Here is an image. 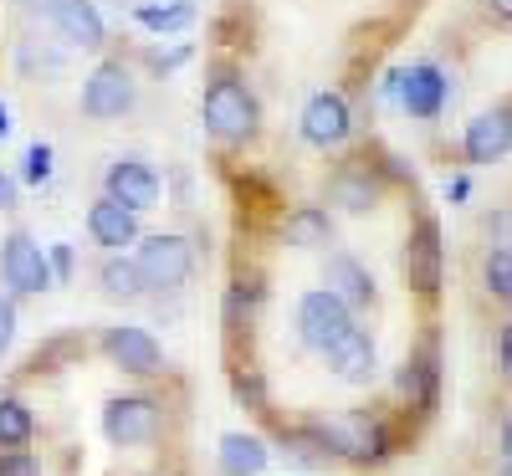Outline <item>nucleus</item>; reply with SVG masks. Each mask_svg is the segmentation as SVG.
<instances>
[{"mask_svg": "<svg viewBox=\"0 0 512 476\" xmlns=\"http://www.w3.org/2000/svg\"><path fill=\"white\" fill-rule=\"evenodd\" d=\"M52 26L62 31V41H72V47H82V52H98L108 41L93 0H52Z\"/></svg>", "mask_w": 512, "mask_h": 476, "instance_id": "obj_13", "label": "nucleus"}, {"mask_svg": "<svg viewBox=\"0 0 512 476\" xmlns=\"http://www.w3.org/2000/svg\"><path fill=\"white\" fill-rule=\"evenodd\" d=\"M318 446L333 451V456H344V461H384L390 456V436H384V425L369 415V410H344V415H333L323 430H318Z\"/></svg>", "mask_w": 512, "mask_h": 476, "instance_id": "obj_1", "label": "nucleus"}, {"mask_svg": "<svg viewBox=\"0 0 512 476\" xmlns=\"http://www.w3.org/2000/svg\"><path fill=\"white\" fill-rule=\"evenodd\" d=\"M6 128H11V118H6V108H0V134H6Z\"/></svg>", "mask_w": 512, "mask_h": 476, "instance_id": "obj_35", "label": "nucleus"}, {"mask_svg": "<svg viewBox=\"0 0 512 476\" xmlns=\"http://www.w3.org/2000/svg\"><path fill=\"white\" fill-rule=\"evenodd\" d=\"M0 476H41L31 451H0Z\"/></svg>", "mask_w": 512, "mask_h": 476, "instance_id": "obj_26", "label": "nucleus"}, {"mask_svg": "<svg viewBox=\"0 0 512 476\" xmlns=\"http://www.w3.org/2000/svg\"><path fill=\"white\" fill-rule=\"evenodd\" d=\"M108 195L123 200L128 210H149L159 200V175H154L144 159H118L108 169Z\"/></svg>", "mask_w": 512, "mask_h": 476, "instance_id": "obj_14", "label": "nucleus"}, {"mask_svg": "<svg viewBox=\"0 0 512 476\" xmlns=\"http://www.w3.org/2000/svg\"><path fill=\"white\" fill-rule=\"evenodd\" d=\"M0 277H6L11 292H47L57 282L47 251H41L26 231H11L6 241H0Z\"/></svg>", "mask_w": 512, "mask_h": 476, "instance_id": "obj_4", "label": "nucleus"}, {"mask_svg": "<svg viewBox=\"0 0 512 476\" xmlns=\"http://www.w3.org/2000/svg\"><path fill=\"white\" fill-rule=\"evenodd\" d=\"M328 195H333V205H344V210H374V200H379V180H374V169H369V164H344V169L333 175Z\"/></svg>", "mask_w": 512, "mask_h": 476, "instance_id": "obj_18", "label": "nucleus"}, {"mask_svg": "<svg viewBox=\"0 0 512 476\" xmlns=\"http://www.w3.org/2000/svg\"><path fill=\"white\" fill-rule=\"evenodd\" d=\"M482 282L492 297L512 302V246H492L487 251V262H482Z\"/></svg>", "mask_w": 512, "mask_h": 476, "instance_id": "obj_24", "label": "nucleus"}, {"mask_svg": "<svg viewBox=\"0 0 512 476\" xmlns=\"http://www.w3.org/2000/svg\"><path fill=\"white\" fill-rule=\"evenodd\" d=\"M267 446L256 436H221V476H262Z\"/></svg>", "mask_w": 512, "mask_h": 476, "instance_id": "obj_21", "label": "nucleus"}, {"mask_svg": "<svg viewBox=\"0 0 512 476\" xmlns=\"http://www.w3.org/2000/svg\"><path fill=\"white\" fill-rule=\"evenodd\" d=\"M436 384H441V369H436V343H425L420 354L405 359L400 369V395L410 400V410H431L436 405Z\"/></svg>", "mask_w": 512, "mask_h": 476, "instance_id": "obj_16", "label": "nucleus"}, {"mask_svg": "<svg viewBox=\"0 0 512 476\" xmlns=\"http://www.w3.org/2000/svg\"><path fill=\"white\" fill-rule=\"evenodd\" d=\"M103 436L113 446H149L159 436V405L144 400V395H123V400H108L103 410Z\"/></svg>", "mask_w": 512, "mask_h": 476, "instance_id": "obj_6", "label": "nucleus"}, {"mask_svg": "<svg viewBox=\"0 0 512 476\" xmlns=\"http://www.w3.org/2000/svg\"><path fill=\"white\" fill-rule=\"evenodd\" d=\"M405 277L420 297H436L441 292V226L425 215V221L410 231L405 241Z\"/></svg>", "mask_w": 512, "mask_h": 476, "instance_id": "obj_9", "label": "nucleus"}, {"mask_svg": "<svg viewBox=\"0 0 512 476\" xmlns=\"http://www.w3.org/2000/svg\"><path fill=\"white\" fill-rule=\"evenodd\" d=\"M200 113H205V128L216 139H251V128H256V103H251V93L241 88L236 77H216V82H210Z\"/></svg>", "mask_w": 512, "mask_h": 476, "instance_id": "obj_3", "label": "nucleus"}, {"mask_svg": "<svg viewBox=\"0 0 512 476\" xmlns=\"http://www.w3.org/2000/svg\"><path fill=\"white\" fill-rule=\"evenodd\" d=\"M128 108H134V77L123 62H103L82 82V113L88 118H123Z\"/></svg>", "mask_w": 512, "mask_h": 476, "instance_id": "obj_7", "label": "nucleus"}, {"mask_svg": "<svg viewBox=\"0 0 512 476\" xmlns=\"http://www.w3.org/2000/svg\"><path fill=\"white\" fill-rule=\"evenodd\" d=\"M31 430H36V420L21 400H0V451H26Z\"/></svg>", "mask_w": 512, "mask_h": 476, "instance_id": "obj_22", "label": "nucleus"}, {"mask_svg": "<svg viewBox=\"0 0 512 476\" xmlns=\"http://www.w3.org/2000/svg\"><path fill=\"white\" fill-rule=\"evenodd\" d=\"M446 88H451L446 72L436 62H420V67H410L400 77V103H405L410 118H436L441 103H446Z\"/></svg>", "mask_w": 512, "mask_h": 476, "instance_id": "obj_12", "label": "nucleus"}, {"mask_svg": "<svg viewBox=\"0 0 512 476\" xmlns=\"http://www.w3.org/2000/svg\"><path fill=\"white\" fill-rule=\"evenodd\" d=\"M502 476H512V461H507V466H502Z\"/></svg>", "mask_w": 512, "mask_h": 476, "instance_id": "obj_36", "label": "nucleus"}, {"mask_svg": "<svg viewBox=\"0 0 512 476\" xmlns=\"http://www.w3.org/2000/svg\"><path fill=\"white\" fill-rule=\"evenodd\" d=\"M328 364L338 369V379L369 384V379H374V343H369V333H364V328H349V333L328 349Z\"/></svg>", "mask_w": 512, "mask_h": 476, "instance_id": "obj_17", "label": "nucleus"}, {"mask_svg": "<svg viewBox=\"0 0 512 476\" xmlns=\"http://www.w3.org/2000/svg\"><path fill=\"white\" fill-rule=\"evenodd\" d=\"M11 205H16V180L0 175V210H11Z\"/></svg>", "mask_w": 512, "mask_h": 476, "instance_id": "obj_32", "label": "nucleus"}, {"mask_svg": "<svg viewBox=\"0 0 512 476\" xmlns=\"http://www.w3.org/2000/svg\"><path fill=\"white\" fill-rule=\"evenodd\" d=\"M11 338H16V308H11V297H0V354L11 349Z\"/></svg>", "mask_w": 512, "mask_h": 476, "instance_id": "obj_29", "label": "nucleus"}, {"mask_svg": "<svg viewBox=\"0 0 512 476\" xmlns=\"http://www.w3.org/2000/svg\"><path fill=\"white\" fill-rule=\"evenodd\" d=\"M282 236L297 251H318V246L333 241V221H328V210H318V205H297L287 221H282Z\"/></svg>", "mask_w": 512, "mask_h": 476, "instance_id": "obj_20", "label": "nucleus"}, {"mask_svg": "<svg viewBox=\"0 0 512 476\" xmlns=\"http://www.w3.org/2000/svg\"><path fill=\"white\" fill-rule=\"evenodd\" d=\"M497 354H502V369L512 374V323H502V338H497Z\"/></svg>", "mask_w": 512, "mask_h": 476, "instance_id": "obj_31", "label": "nucleus"}, {"mask_svg": "<svg viewBox=\"0 0 512 476\" xmlns=\"http://www.w3.org/2000/svg\"><path fill=\"white\" fill-rule=\"evenodd\" d=\"M98 282H103V292H108V297H139V292H149V287H144L139 262H123V256H108L103 272H98Z\"/></svg>", "mask_w": 512, "mask_h": 476, "instance_id": "obj_23", "label": "nucleus"}, {"mask_svg": "<svg viewBox=\"0 0 512 476\" xmlns=\"http://www.w3.org/2000/svg\"><path fill=\"white\" fill-rule=\"evenodd\" d=\"M349 328H354V308L333 287H318V292H308L303 302H297V333H303L308 349L328 354Z\"/></svg>", "mask_w": 512, "mask_h": 476, "instance_id": "obj_2", "label": "nucleus"}, {"mask_svg": "<svg viewBox=\"0 0 512 476\" xmlns=\"http://www.w3.org/2000/svg\"><path fill=\"white\" fill-rule=\"evenodd\" d=\"M487 11H492L497 21H507V26H512V0H487Z\"/></svg>", "mask_w": 512, "mask_h": 476, "instance_id": "obj_33", "label": "nucleus"}, {"mask_svg": "<svg viewBox=\"0 0 512 476\" xmlns=\"http://www.w3.org/2000/svg\"><path fill=\"white\" fill-rule=\"evenodd\" d=\"M466 159L472 164H492L512 149V108H492V113H477L466 123V139H461Z\"/></svg>", "mask_w": 512, "mask_h": 476, "instance_id": "obj_10", "label": "nucleus"}, {"mask_svg": "<svg viewBox=\"0 0 512 476\" xmlns=\"http://www.w3.org/2000/svg\"><path fill=\"white\" fill-rule=\"evenodd\" d=\"M502 451H507V461H512V415H507V425H502Z\"/></svg>", "mask_w": 512, "mask_h": 476, "instance_id": "obj_34", "label": "nucleus"}, {"mask_svg": "<svg viewBox=\"0 0 512 476\" xmlns=\"http://www.w3.org/2000/svg\"><path fill=\"white\" fill-rule=\"evenodd\" d=\"M134 215H139V210H128L123 200L103 195V200H98V205L88 210V231H93V241H98V246H108V251H123L128 241L139 236Z\"/></svg>", "mask_w": 512, "mask_h": 476, "instance_id": "obj_15", "label": "nucleus"}, {"mask_svg": "<svg viewBox=\"0 0 512 476\" xmlns=\"http://www.w3.org/2000/svg\"><path fill=\"white\" fill-rule=\"evenodd\" d=\"M47 175H52V149H47V144H31V149H26V180L41 185Z\"/></svg>", "mask_w": 512, "mask_h": 476, "instance_id": "obj_27", "label": "nucleus"}, {"mask_svg": "<svg viewBox=\"0 0 512 476\" xmlns=\"http://www.w3.org/2000/svg\"><path fill=\"white\" fill-rule=\"evenodd\" d=\"M52 272L57 277H72V246H52Z\"/></svg>", "mask_w": 512, "mask_h": 476, "instance_id": "obj_30", "label": "nucleus"}, {"mask_svg": "<svg viewBox=\"0 0 512 476\" xmlns=\"http://www.w3.org/2000/svg\"><path fill=\"white\" fill-rule=\"evenodd\" d=\"M190 16H195V6H190V0H180V6H144V11H139V21H144V26H154V31H175V26H190Z\"/></svg>", "mask_w": 512, "mask_h": 476, "instance_id": "obj_25", "label": "nucleus"}, {"mask_svg": "<svg viewBox=\"0 0 512 476\" xmlns=\"http://www.w3.org/2000/svg\"><path fill=\"white\" fill-rule=\"evenodd\" d=\"M103 354H108L123 374H139V379H149V374L164 369V354H159L154 333H149V328H134V323L108 328V333H103Z\"/></svg>", "mask_w": 512, "mask_h": 476, "instance_id": "obj_8", "label": "nucleus"}, {"mask_svg": "<svg viewBox=\"0 0 512 476\" xmlns=\"http://www.w3.org/2000/svg\"><path fill=\"white\" fill-rule=\"evenodd\" d=\"M323 282H328L338 297H344L349 308H369V302H374V282H369V272L354 262V256H344V251L328 256V272H323Z\"/></svg>", "mask_w": 512, "mask_h": 476, "instance_id": "obj_19", "label": "nucleus"}, {"mask_svg": "<svg viewBox=\"0 0 512 476\" xmlns=\"http://www.w3.org/2000/svg\"><path fill=\"white\" fill-rule=\"evenodd\" d=\"M134 262H139V272H144V287L169 292V287H185V277H190V267H195V251H190L185 236H149V241L139 246Z\"/></svg>", "mask_w": 512, "mask_h": 476, "instance_id": "obj_5", "label": "nucleus"}, {"mask_svg": "<svg viewBox=\"0 0 512 476\" xmlns=\"http://www.w3.org/2000/svg\"><path fill=\"white\" fill-rule=\"evenodd\" d=\"M303 139L318 144V149H333V144L349 139V103H344V93H318L303 108Z\"/></svg>", "mask_w": 512, "mask_h": 476, "instance_id": "obj_11", "label": "nucleus"}, {"mask_svg": "<svg viewBox=\"0 0 512 476\" xmlns=\"http://www.w3.org/2000/svg\"><path fill=\"white\" fill-rule=\"evenodd\" d=\"M487 236H492V246H512V210L487 215Z\"/></svg>", "mask_w": 512, "mask_h": 476, "instance_id": "obj_28", "label": "nucleus"}]
</instances>
